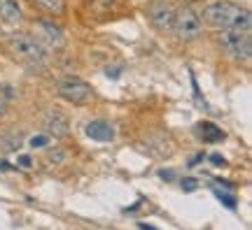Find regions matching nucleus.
Instances as JSON below:
<instances>
[{
	"label": "nucleus",
	"instance_id": "nucleus-1",
	"mask_svg": "<svg viewBox=\"0 0 252 230\" xmlns=\"http://www.w3.org/2000/svg\"><path fill=\"white\" fill-rule=\"evenodd\" d=\"M201 21L203 26L213 28V30H224V28H241V30H250L252 33V14L250 9L231 2V0H215L208 2L201 9Z\"/></svg>",
	"mask_w": 252,
	"mask_h": 230
},
{
	"label": "nucleus",
	"instance_id": "nucleus-2",
	"mask_svg": "<svg viewBox=\"0 0 252 230\" xmlns=\"http://www.w3.org/2000/svg\"><path fill=\"white\" fill-rule=\"evenodd\" d=\"M7 49L17 61L26 63V65H45L47 56H49L45 47L28 33H12L7 37Z\"/></svg>",
	"mask_w": 252,
	"mask_h": 230
},
{
	"label": "nucleus",
	"instance_id": "nucleus-3",
	"mask_svg": "<svg viewBox=\"0 0 252 230\" xmlns=\"http://www.w3.org/2000/svg\"><path fill=\"white\" fill-rule=\"evenodd\" d=\"M217 45L220 49L234 58V61H250L252 56V33L241 28H224L217 30Z\"/></svg>",
	"mask_w": 252,
	"mask_h": 230
},
{
	"label": "nucleus",
	"instance_id": "nucleus-4",
	"mask_svg": "<svg viewBox=\"0 0 252 230\" xmlns=\"http://www.w3.org/2000/svg\"><path fill=\"white\" fill-rule=\"evenodd\" d=\"M171 30L180 37V40H194V37H198L203 33V21H201V17H198L189 5H185V7L175 9Z\"/></svg>",
	"mask_w": 252,
	"mask_h": 230
},
{
	"label": "nucleus",
	"instance_id": "nucleus-5",
	"mask_svg": "<svg viewBox=\"0 0 252 230\" xmlns=\"http://www.w3.org/2000/svg\"><path fill=\"white\" fill-rule=\"evenodd\" d=\"M56 91H59V96L65 98L68 102L80 105V107L87 105V102H91V98H94L91 86L84 79H80V77H63V79H59Z\"/></svg>",
	"mask_w": 252,
	"mask_h": 230
},
{
	"label": "nucleus",
	"instance_id": "nucleus-6",
	"mask_svg": "<svg viewBox=\"0 0 252 230\" xmlns=\"http://www.w3.org/2000/svg\"><path fill=\"white\" fill-rule=\"evenodd\" d=\"M145 14H147V21L157 30H171L175 7H173L168 0H150L147 7H145Z\"/></svg>",
	"mask_w": 252,
	"mask_h": 230
},
{
	"label": "nucleus",
	"instance_id": "nucleus-7",
	"mask_svg": "<svg viewBox=\"0 0 252 230\" xmlns=\"http://www.w3.org/2000/svg\"><path fill=\"white\" fill-rule=\"evenodd\" d=\"M35 40L40 45L45 47L47 51H52V49H61L63 42H65V37H63V30L56 24L52 21H47V19H37L35 21Z\"/></svg>",
	"mask_w": 252,
	"mask_h": 230
},
{
	"label": "nucleus",
	"instance_id": "nucleus-8",
	"mask_svg": "<svg viewBox=\"0 0 252 230\" xmlns=\"http://www.w3.org/2000/svg\"><path fill=\"white\" fill-rule=\"evenodd\" d=\"M42 130L49 133L54 140H63L70 133V124H68V114L63 109H47L42 114Z\"/></svg>",
	"mask_w": 252,
	"mask_h": 230
},
{
	"label": "nucleus",
	"instance_id": "nucleus-9",
	"mask_svg": "<svg viewBox=\"0 0 252 230\" xmlns=\"http://www.w3.org/2000/svg\"><path fill=\"white\" fill-rule=\"evenodd\" d=\"M84 133H87V137H91V140H96V142L115 140V128H112V124L105 121V119H94V121H89V124L84 126Z\"/></svg>",
	"mask_w": 252,
	"mask_h": 230
},
{
	"label": "nucleus",
	"instance_id": "nucleus-10",
	"mask_svg": "<svg viewBox=\"0 0 252 230\" xmlns=\"http://www.w3.org/2000/svg\"><path fill=\"white\" fill-rule=\"evenodd\" d=\"M21 7L17 0H0V21L5 24H19L21 21Z\"/></svg>",
	"mask_w": 252,
	"mask_h": 230
},
{
	"label": "nucleus",
	"instance_id": "nucleus-11",
	"mask_svg": "<svg viewBox=\"0 0 252 230\" xmlns=\"http://www.w3.org/2000/svg\"><path fill=\"white\" fill-rule=\"evenodd\" d=\"M31 5L45 14H56V17L65 12V0H31Z\"/></svg>",
	"mask_w": 252,
	"mask_h": 230
},
{
	"label": "nucleus",
	"instance_id": "nucleus-12",
	"mask_svg": "<svg viewBox=\"0 0 252 230\" xmlns=\"http://www.w3.org/2000/svg\"><path fill=\"white\" fill-rule=\"evenodd\" d=\"M201 135H203L206 142H222L224 140V133H222L215 124H210V121H203V124H201Z\"/></svg>",
	"mask_w": 252,
	"mask_h": 230
},
{
	"label": "nucleus",
	"instance_id": "nucleus-13",
	"mask_svg": "<svg viewBox=\"0 0 252 230\" xmlns=\"http://www.w3.org/2000/svg\"><path fill=\"white\" fill-rule=\"evenodd\" d=\"M2 140H7V142H0V147L5 151H14L21 147V135L19 133H5V135H0Z\"/></svg>",
	"mask_w": 252,
	"mask_h": 230
},
{
	"label": "nucleus",
	"instance_id": "nucleus-14",
	"mask_svg": "<svg viewBox=\"0 0 252 230\" xmlns=\"http://www.w3.org/2000/svg\"><path fill=\"white\" fill-rule=\"evenodd\" d=\"M52 140H54V137H52L49 133H45V130H42V133L33 135V137L28 140V144H31L33 149H42V147H49V144H52Z\"/></svg>",
	"mask_w": 252,
	"mask_h": 230
},
{
	"label": "nucleus",
	"instance_id": "nucleus-15",
	"mask_svg": "<svg viewBox=\"0 0 252 230\" xmlns=\"http://www.w3.org/2000/svg\"><path fill=\"white\" fill-rule=\"evenodd\" d=\"M65 156H68V153H65V149L56 147V149H52L49 153H47V163H49V165H61L63 160H65Z\"/></svg>",
	"mask_w": 252,
	"mask_h": 230
},
{
	"label": "nucleus",
	"instance_id": "nucleus-16",
	"mask_svg": "<svg viewBox=\"0 0 252 230\" xmlns=\"http://www.w3.org/2000/svg\"><path fill=\"white\" fill-rule=\"evenodd\" d=\"M217 198H220V203H224L226 207H231L234 209L236 207V198H231V193H224V191H215Z\"/></svg>",
	"mask_w": 252,
	"mask_h": 230
},
{
	"label": "nucleus",
	"instance_id": "nucleus-17",
	"mask_svg": "<svg viewBox=\"0 0 252 230\" xmlns=\"http://www.w3.org/2000/svg\"><path fill=\"white\" fill-rule=\"evenodd\" d=\"M17 163H19V168H24V170H28L31 165H33V160H31V156H28V153H21V156H17Z\"/></svg>",
	"mask_w": 252,
	"mask_h": 230
},
{
	"label": "nucleus",
	"instance_id": "nucleus-18",
	"mask_svg": "<svg viewBox=\"0 0 252 230\" xmlns=\"http://www.w3.org/2000/svg\"><path fill=\"white\" fill-rule=\"evenodd\" d=\"M9 112V102H7V98L2 96V93H0V119H2V116L7 114Z\"/></svg>",
	"mask_w": 252,
	"mask_h": 230
},
{
	"label": "nucleus",
	"instance_id": "nucleus-19",
	"mask_svg": "<svg viewBox=\"0 0 252 230\" xmlns=\"http://www.w3.org/2000/svg\"><path fill=\"white\" fill-rule=\"evenodd\" d=\"M182 188H185V191H194V188H196V179H185V181H182Z\"/></svg>",
	"mask_w": 252,
	"mask_h": 230
},
{
	"label": "nucleus",
	"instance_id": "nucleus-20",
	"mask_svg": "<svg viewBox=\"0 0 252 230\" xmlns=\"http://www.w3.org/2000/svg\"><path fill=\"white\" fill-rule=\"evenodd\" d=\"M210 163H213V165H224V158H222L220 153H213V156H210Z\"/></svg>",
	"mask_w": 252,
	"mask_h": 230
},
{
	"label": "nucleus",
	"instance_id": "nucleus-21",
	"mask_svg": "<svg viewBox=\"0 0 252 230\" xmlns=\"http://www.w3.org/2000/svg\"><path fill=\"white\" fill-rule=\"evenodd\" d=\"M206 158V156H203V153H196V156H194V158H191V163H189V165H196V163H201V160Z\"/></svg>",
	"mask_w": 252,
	"mask_h": 230
},
{
	"label": "nucleus",
	"instance_id": "nucleus-22",
	"mask_svg": "<svg viewBox=\"0 0 252 230\" xmlns=\"http://www.w3.org/2000/svg\"><path fill=\"white\" fill-rule=\"evenodd\" d=\"M159 175H161V179H168V181H171V179H173V172H166V170H161Z\"/></svg>",
	"mask_w": 252,
	"mask_h": 230
},
{
	"label": "nucleus",
	"instance_id": "nucleus-23",
	"mask_svg": "<svg viewBox=\"0 0 252 230\" xmlns=\"http://www.w3.org/2000/svg\"><path fill=\"white\" fill-rule=\"evenodd\" d=\"M185 2H201V0H185Z\"/></svg>",
	"mask_w": 252,
	"mask_h": 230
}]
</instances>
